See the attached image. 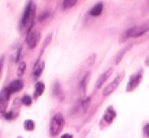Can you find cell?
I'll use <instances>...</instances> for the list:
<instances>
[{
    "instance_id": "obj_27",
    "label": "cell",
    "mask_w": 149,
    "mask_h": 138,
    "mask_svg": "<svg viewBox=\"0 0 149 138\" xmlns=\"http://www.w3.org/2000/svg\"><path fill=\"white\" fill-rule=\"evenodd\" d=\"M145 64H146V65H148V67H149V55H148V57H146V60H145Z\"/></svg>"
},
{
    "instance_id": "obj_12",
    "label": "cell",
    "mask_w": 149,
    "mask_h": 138,
    "mask_svg": "<svg viewBox=\"0 0 149 138\" xmlns=\"http://www.w3.org/2000/svg\"><path fill=\"white\" fill-rule=\"evenodd\" d=\"M44 68H45V63H44V60H39V61L35 64V68H33V77L38 79V77L42 74Z\"/></svg>"
},
{
    "instance_id": "obj_24",
    "label": "cell",
    "mask_w": 149,
    "mask_h": 138,
    "mask_svg": "<svg viewBox=\"0 0 149 138\" xmlns=\"http://www.w3.org/2000/svg\"><path fill=\"white\" fill-rule=\"evenodd\" d=\"M3 65H4V58L1 57V58H0V76H1V70H3Z\"/></svg>"
},
{
    "instance_id": "obj_15",
    "label": "cell",
    "mask_w": 149,
    "mask_h": 138,
    "mask_svg": "<svg viewBox=\"0 0 149 138\" xmlns=\"http://www.w3.org/2000/svg\"><path fill=\"white\" fill-rule=\"evenodd\" d=\"M23 127H25V130H26V131H33V130H35V122H33V121H31V119H28V121H25Z\"/></svg>"
},
{
    "instance_id": "obj_13",
    "label": "cell",
    "mask_w": 149,
    "mask_h": 138,
    "mask_svg": "<svg viewBox=\"0 0 149 138\" xmlns=\"http://www.w3.org/2000/svg\"><path fill=\"white\" fill-rule=\"evenodd\" d=\"M103 3H97L94 7H91V10H90V15L91 16H100L101 15V12H103Z\"/></svg>"
},
{
    "instance_id": "obj_25",
    "label": "cell",
    "mask_w": 149,
    "mask_h": 138,
    "mask_svg": "<svg viewBox=\"0 0 149 138\" xmlns=\"http://www.w3.org/2000/svg\"><path fill=\"white\" fill-rule=\"evenodd\" d=\"M48 16H49V13H48V12H47V13H44V15L41 16V20H44V19H45V18H48Z\"/></svg>"
},
{
    "instance_id": "obj_1",
    "label": "cell",
    "mask_w": 149,
    "mask_h": 138,
    "mask_svg": "<svg viewBox=\"0 0 149 138\" xmlns=\"http://www.w3.org/2000/svg\"><path fill=\"white\" fill-rule=\"evenodd\" d=\"M35 15H36V6L32 0L28 1V6L25 7V12L20 19V28L25 32H31L33 23H35Z\"/></svg>"
},
{
    "instance_id": "obj_8",
    "label": "cell",
    "mask_w": 149,
    "mask_h": 138,
    "mask_svg": "<svg viewBox=\"0 0 149 138\" xmlns=\"http://www.w3.org/2000/svg\"><path fill=\"white\" fill-rule=\"evenodd\" d=\"M90 100H91V97H86L84 100H81V102H78V105L75 106V109H74V115H83L84 112H86V109L90 106Z\"/></svg>"
},
{
    "instance_id": "obj_11",
    "label": "cell",
    "mask_w": 149,
    "mask_h": 138,
    "mask_svg": "<svg viewBox=\"0 0 149 138\" xmlns=\"http://www.w3.org/2000/svg\"><path fill=\"white\" fill-rule=\"evenodd\" d=\"M116 111H114V108H107L106 109V113H104V121H106V124H111L113 121H114V118H116Z\"/></svg>"
},
{
    "instance_id": "obj_9",
    "label": "cell",
    "mask_w": 149,
    "mask_h": 138,
    "mask_svg": "<svg viewBox=\"0 0 149 138\" xmlns=\"http://www.w3.org/2000/svg\"><path fill=\"white\" fill-rule=\"evenodd\" d=\"M22 87H23V82L22 80H13L10 84H9V87H7V90H9V93L10 94H13V93H17L22 90Z\"/></svg>"
},
{
    "instance_id": "obj_17",
    "label": "cell",
    "mask_w": 149,
    "mask_h": 138,
    "mask_svg": "<svg viewBox=\"0 0 149 138\" xmlns=\"http://www.w3.org/2000/svg\"><path fill=\"white\" fill-rule=\"evenodd\" d=\"M26 70V63L25 61H20L19 63V67H17V76H22Z\"/></svg>"
},
{
    "instance_id": "obj_10",
    "label": "cell",
    "mask_w": 149,
    "mask_h": 138,
    "mask_svg": "<svg viewBox=\"0 0 149 138\" xmlns=\"http://www.w3.org/2000/svg\"><path fill=\"white\" fill-rule=\"evenodd\" d=\"M111 71H113V68H107L101 76L99 77V80H97V83H96V87L97 89H100L104 83H106V80H109V77H110V74H111Z\"/></svg>"
},
{
    "instance_id": "obj_6",
    "label": "cell",
    "mask_w": 149,
    "mask_h": 138,
    "mask_svg": "<svg viewBox=\"0 0 149 138\" xmlns=\"http://www.w3.org/2000/svg\"><path fill=\"white\" fill-rule=\"evenodd\" d=\"M39 39H41V34L39 32H35V31H31L26 35V45L32 49V48H35V46L39 44Z\"/></svg>"
},
{
    "instance_id": "obj_14",
    "label": "cell",
    "mask_w": 149,
    "mask_h": 138,
    "mask_svg": "<svg viewBox=\"0 0 149 138\" xmlns=\"http://www.w3.org/2000/svg\"><path fill=\"white\" fill-rule=\"evenodd\" d=\"M44 90H45V84H44L42 82H38L36 86H35V93H33V96H35V97H39V96L44 93Z\"/></svg>"
},
{
    "instance_id": "obj_23",
    "label": "cell",
    "mask_w": 149,
    "mask_h": 138,
    "mask_svg": "<svg viewBox=\"0 0 149 138\" xmlns=\"http://www.w3.org/2000/svg\"><path fill=\"white\" fill-rule=\"evenodd\" d=\"M13 118H16V112H9V113H6V119H13Z\"/></svg>"
},
{
    "instance_id": "obj_5",
    "label": "cell",
    "mask_w": 149,
    "mask_h": 138,
    "mask_svg": "<svg viewBox=\"0 0 149 138\" xmlns=\"http://www.w3.org/2000/svg\"><path fill=\"white\" fill-rule=\"evenodd\" d=\"M123 76H125V74H123V73H120V74H119V76L111 82V83H109V84L104 87V90H103V96H110L111 93L114 92V90L119 87V84H120V82H122Z\"/></svg>"
},
{
    "instance_id": "obj_20",
    "label": "cell",
    "mask_w": 149,
    "mask_h": 138,
    "mask_svg": "<svg viewBox=\"0 0 149 138\" xmlns=\"http://www.w3.org/2000/svg\"><path fill=\"white\" fill-rule=\"evenodd\" d=\"M54 90H55V94H56V96L62 97V93H61V86H59V83H55V84H54Z\"/></svg>"
},
{
    "instance_id": "obj_21",
    "label": "cell",
    "mask_w": 149,
    "mask_h": 138,
    "mask_svg": "<svg viewBox=\"0 0 149 138\" xmlns=\"http://www.w3.org/2000/svg\"><path fill=\"white\" fill-rule=\"evenodd\" d=\"M20 54H22V48L19 46V48H17V51H16V54L13 55V61H15V63L20 60Z\"/></svg>"
},
{
    "instance_id": "obj_18",
    "label": "cell",
    "mask_w": 149,
    "mask_h": 138,
    "mask_svg": "<svg viewBox=\"0 0 149 138\" xmlns=\"http://www.w3.org/2000/svg\"><path fill=\"white\" fill-rule=\"evenodd\" d=\"M88 79H90V73H87V74L84 76V79H83V82H81V90H83V93L86 92V87H87V83H88Z\"/></svg>"
},
{
    "instance_id": "obj_22",
    "label": "cell",
    "mask_w": 149,
    "mask_h": 138,
    "mask_svg": "<svg viewBox=\"0 0 149 138\" xmlns=\"http://www.w3.org/2000/svg\"><path fill=\"white\" fill-rule=\"evenodd\" d=\"M143 135L146 138H149V124H146V125L143 127Z\"/></svg>"
},
{
    "instance_id": "obj_16",
    "label": "cell",
    "mask_w": 149,
    "mask_h": 138,
    "mask_svg": "<svg viewBox=\"0 0 149 138\" xmlns=\"http://www.w3.org/2000/svg\"><path fill=\"white\" fill-rule=\"evenodd\" d=\"M75 3H77V0H64L62 7L64 9H71L72 6H75Z\"/></svg>"
},
{
    "instance_id": "obj_26",
    "label": "cell",
    "mask_w": 149,
    "mask_h": 138,
    "mask_svg": "<svg viewBox=\"0 0 149 138\" xmlns=\"http://www.w3.org/2000/svg\"><path fill=\"white\" fill-rule=\"evenodd\" d=\"M61 138H72V135H70V134H65V135H62Z\"/></svg>"
},
{
    "instance_id": "obj_19",
    "label": "cell",
    "mask_w": 149,
    "mask_h": 138,
    "mask_svg": "<svg viewBox=\"0 0 149 138\" xmlns=\"http://www.w3.org/2000/svg\"><path fill=\"white\" fill-rule=\"evenodd\" d=\"M22 103H23L25 106H31V105H32V97L28 96V94H25V96L22 97Z\"/></svg>"
},
{
    "instance_id": "obj_2",
    "label": "cell",
    "mask_w": 149,
    "mask_h": 138,
    "mask_svg": "<svg viewBox=\"0 0 149 138\" xmlns=\"http://www.w3.org/2000/svg\"><path fill=\"white\" fill-rule=\"evenodd\" d=\"M148 32H149V23L136 25V26H132L127 31H125V34L122 37V41H126V39H130V38H139V37L148 34Z\"/></svg>"
},
{
    "instance_id": "obj_4",
    "label": "cell",
    "mask_w": 149,
    "mask_h": 138,
    "mask_svg": "<svg viewBox=\"0 0 149 138\" xmlns=\"http://www.w3.org/2000/svg\"><path fill=\"white\" fill-rule=\"evenodd\" d=\"M142 77H143V70H141V71H138L136 74H133V76L130 77L129 83H127L126 90H127V92H133V90H136L138 86H139L141 82H142Z\"/></svg>"
},
{
    "instance_id": "obj_3",
    "label": "cell",
    "mask_w": 149,
    "mask_h": 138,
    "mask_svg": "<svg viewBox=\"0 0 149 138\" xmlns=\"http://www.w3.org/2000/svg\"><path fill=\"white\" fill-rule=\"evenodd\" d=\"M64 128V116L61 113H56L52 119H51V124H49V134L51 137H58L61 134Z\"/></svg>"
},
{
    "instance_id": "obj_7",
    "label": "cell",
    "mask_w": 149,
    "mask_h": 138,
    "mask_svg": "<svg viewBox=\"0 0 149 138\" xmlns=\"http://www.w3.org/2000/svg\"><path fill=\"white\" fill-rule=\"evenodd\" d=\"M9 97H10V93L7 90V87H4L1 93H0V113L3 115L7 109V105H9Z\"/></svg>"
}]
</instances>
